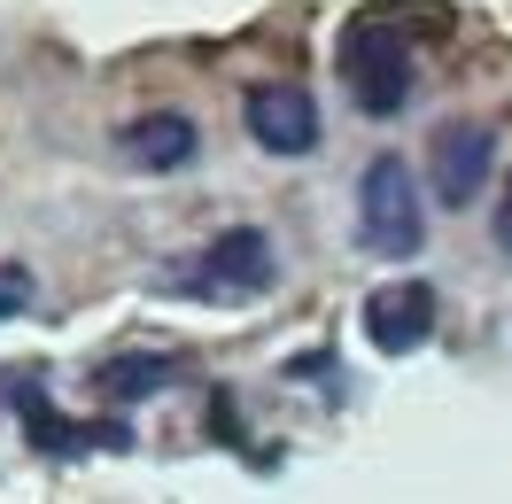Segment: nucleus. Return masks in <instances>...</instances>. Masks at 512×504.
Here are the masks:
<instances>
[{
    "mask_svg": "<svg viewBox=\"0 0 512 504\" xmlns=\"http://www.w3.org/2000/svg\"><path fill=\"white\" fill-rule=\"evenodd\" d=\"M334 63H342V86H350V101L365 109V117H396V109L412 101V86H419L412 39H404V24H396V16H381V8L342 24Z\"/></svg>",
    "mask_w": 512,
    "mask_h": 504,
    "instance_id": "1",
    "label": "nucleus"
},
{
    "mask_svg": "<svg viewBox=\"0 0 512 504\" xmlns=\"http://www.w3.org/2000/svg\"><path fill=\"white\" fill-rule=\"evenodd\" d=\"M357 241L388 264L419 256L427 241V218H419V179L404 171V156H373L365 179H357Z\"/></svg>",
    "mask_w": 512,
    "mask_h": 504,
    "instance_id": "2",
    "label": "nucleus"
},
{
    "mask_svg": "<svg viewBox=\"0 0 512 504\" xmlns=\"http://www.w3.org/2000/svg\"><path fill=\"white\" fill-rule=\"evenodd\" d=\"M264 287H272V241H264L256 225L218 233V241L187 264V295H202V303H249Z\"/></svg>",
    "mask_w": 512,
    "mask_h": 504,
    "instance_id": "3",
    "label": "nucleus"
},
{
    "mask_svg": "<svg viewBox=\"0 0 512 504\" xmlns=\"http://www.w3.org/2000/svg\"><path fill=\"white\" fill-rule=\"evenodd\" d=\"M241 125H249V140L264 156H311L319 148V101L303 86H249Z\"/></svg>",
    "mask_w": 512,
    "mask_h": 504,
    "instance_id": "4",
    "label": "nucleus"
},
{
    "mask_svg": "<svg viewBox=\"0 0 512 504\" xmlns=\"http://www.w3.org/2000/svg\"><path fill=\"white\" fill-rule=\"evenodd\" d=\"M427 334H435V287L427 280H396V287H381V295L365 303V342L388 349V357L419 349Z\"/></svg>",
    "mask_w": 512,
    "mask_h": 504,
    "instance_id": "5",
    "label": "nucleus"
},
{
    "mask_svg": "<svg viewBox=\"0 0 512 504\" xmlns=\"http://www.w3.org/2000/svg\"><path fill=\"white\" fill-rule=\"evenodd\" d=\"M489 163H497V132L489 125H443L435 132V194L450 210H466L489 187Z\"/></svg>",
    "mask_w": 512,
    "mask_h": 504,
    "instance_id": "6",
    "label": "nucleus"
},
{
    "mask_svg": "<svg viewBox=\"0 0 512 504\" xmlns=\"http://www.w3.org/2000/svg\"><path fill=\"white\" fill-rule=\"evenodd\" d=\"M194 125L179 117V109H156V117H132L125 125V163L132 171H187L194 163Z\"/></svg>",
    "mask_w": 512,
    "mask_h": 504,
    "instance_id": "7",
    "label": "nucleus"
},
{
    "mask_svg": "<svg viewBox=\"0 0 512 504\" xmlns=\"http://www.w3.org/2000/svg\"><path fill=\"white\" fill-rule=\"evenodd\" d=\"M148 380H171V357H125V365H109V388H148Z\"/></svg>",
    "mask_w": 512,
    "mask_h": 504,
    "instance_id": "8",
    "label": "nucleus"
},
{
    "mask_svg": "<svg viewBox=\"0 0 512 504\" xmlns=\"http://www.w3.org/2000/svg\"><path fill=\"white\" fill-rule=\"evenodd\" d=\"M24 295H32V280H24L16 264H0V318H8V311H24Z\"/></svg>",
    "mask_w": 512,
    "mask_h": 504,
    "instance_id": "9",
    "label": "nucleus"
},
{
    "mask_svg": "<svg viewBox=\"0 0 512 504\" xmlns=\"http://www.w3.org/2000/svg\"><path fill=\"white\" fill-rule=\"evenodd\" d=\"M497 249L512 256V187H505V210H497Z\"/></svg>",
    "mask_w": 512,
    "mask_h": 504,
    "instance_id": "10",
    "label": "nucleus"
}]
</instances>
